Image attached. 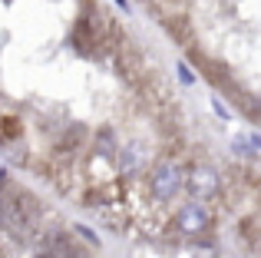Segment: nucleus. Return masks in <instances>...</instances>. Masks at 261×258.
<instances>
[{"instance_id": "f257e3e1", "label": "nucleus", "mask_w": 261, "mask_h": 258, "mask_svg": "<svg viewBox=\"0 0 261 258\" xmlns=\"http://www.w3.org/2000/svg\"><path fill=\"white\" fill-rule=\"evenodd\" d=\"M149 189H152V195L159 202H169L172 195H178V189H185V172L172 162H162L149 179Z\"/></svg>"}, {"instance_id": "f03ea898", "label": "nucleus", "mask_w": 261, "mask_h": 258, "mask_svg": "<svg viewBox=\"0 0 261 258\" xmlns=\"http://www.w3.org/2000/svg\"><path fill=\"white\" fill-rule=\"evenodd\" d=\"M185 192L192 199H212L218 192V172L208 166H192L185 175Z\"/></svg>"}, {"instance_id": "7ed1b4c3", "label": "nucleus", "mask_w": 261, "mask_h": 258, "mask_svg": "<svg viewBox=\"0 0 261 258\" xmlns=\"http://www.w3.org/2000/svg\"><path fill=\"white\" fill-rule=\"evenodd\" d=\"M175 225H178V232H185V235H202L205 228L212 225V215L205 212L202 205H185L182 212H178Z\"/></svg>"}, {"instance_id": "20e7f679", "label": "nucleus", "mask_w": 261, "mask_h": 258, "mask_svg": "<svg viewBox=\"0 0 261 258\" xmlns=\"http://www.w3.org/2000/svg\"><path fill=\"white\" fill-rule=\"evenodd\" d=\"M178 80H182L185 86H192V83H195V73H192V70H189L185 63H178Z\"/></svg>"}, {"instance_id": "39448f33", "label": "nucleus", "mask_w": 261, "mask_h": 258, "mask_svg": "<svg viewBox=\"0 0 261 258\" xmlns=\"http://www.w3.org/2000/svg\"><path fill=\"white\" fill-rule=\"evenodd\" d=\"M76 232H80V235H83V239L89 242V245H99V235H96V232H93V228H86V225H76Z\"/></svg>"}, {"instance_id": "423d86ee", "label": "nucleus", "mask_w": 261, "mask_h": 258, "mask_svg": "<svg viewBox=\"0 0 261 258\" xmlns=\"http://www.w3.org/2000/svg\"><path fill=\"white\" fill-rule=\"evenodd\" d=\"M212 106H215V113H218L222 119H228V110H225V103H222V99H212Z\"/></svg>"}, {"instance_id": "0eeeda50", "label": "nucleus", "mask_w": 261, "mask_h": 258, "mask_svg": "<svg viewBox=\"0 0 261 258\" xmlns=\"http://www.w3.org/2000/svg\"><path fill=\"white\" fill-rule=\"evenodd\" d=\"M248 139H251V146H255V149H258V152H261V136H258V133H251V136H248Z\"/></svg>"}, {"instance_id": "6e6552de", "label": "nucleus", "mask_w": 261, "mask_h": 258, "mask_svg": "<svg viewBox=\"0 0 261 258\" xmlns=\"http://www.w3.org/2000/svg\"><path fill=\"white\" fill-rule=\"evenodd\" d=\"M4 182H7V169L0 166V186H4Z\"/></svg>"}, {"instance_id": "1a4fd4ad", "label": "nucleus", "mask_w": 261, "mask_h": 258, "mask_svg": "<svg viewBox=\"0 0 261 258\" xmlns=\"http://www.w3.org/2000/svg\"><path fill=\"white\" fill-rule=\"evenodd\" d=\"M0 215H4V199H0Z\"/></svg>"}]
</instances>
